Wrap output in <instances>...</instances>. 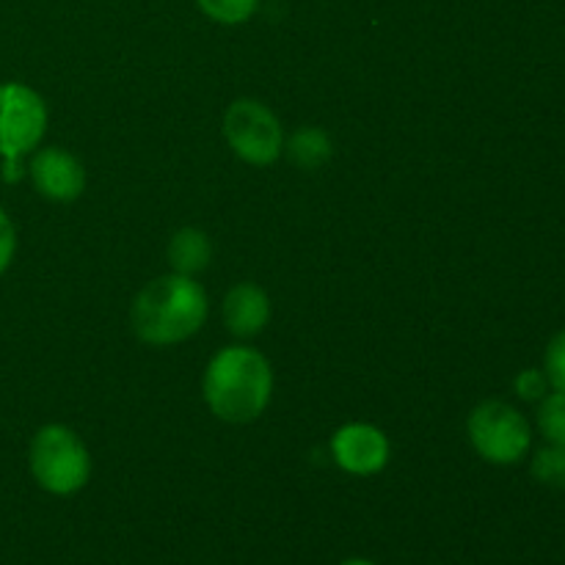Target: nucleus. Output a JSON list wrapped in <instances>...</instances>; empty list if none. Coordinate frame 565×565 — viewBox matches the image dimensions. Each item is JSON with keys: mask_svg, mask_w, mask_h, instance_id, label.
Instances as JSON below:
<instances>
[{"mask_svg": "<svg viewBox=\"0 0 565 565\" xmlns=\"http://www.w3.org/2000/svg\"><path fill=\"white\" fill-rule=\"evenodd\" d=\"M340 565H375L373 561H364V557H348V561H342Z\"/></svg>", "mask_w": 565, "mask_h": 565, "instance_id": "18", "label": "nucleus"}, {"mask_svg": "<svg viewBox=\"0 0 565 565\" xmlns=\"http://www.w3.org/2000/svg\"><path fill=\"white\" fill-rule=\"evenodd\" d=\"M544 373L550 386H555L557 392H565V331L552 337L544 356Z\"/></svg>", "mask_w": 565, "mask_h": 565, "instance_id": "15", "label": "nucleus"}, {"mask_svg": "<svg viewBox=\"0 0 565 565\" xmlns=\"http://www.w3.org/2000/svg\"><path fill=\"white\" fill-rule=\"evenodd\" d=\"M331 452L345 472L367 478V475H379L390 461V439L384 430L373 425L353 423L337 430L331 439Z\"/></svg>", "mask_w": 565, "mask_h": 565, "instance_id": "7", "label": "nucleus"}, {"mask_svg": "<svg viewBox=\"0 0 565 565\" xmlns=\"http://www.w3.org/2000/svg\"><path fill=\"white\" fill-rule=\"evenodd\" d=\"M274 392L268 359L254 348L232 345L213 356L204 373V401L224 423H252L265 412Z\"/></svg>", "mask_w": 565, "mask_h": 565, "instance_id": "2", "label": "nucleus"}, {"mask_svg": "<svg viewBox=\"0 0 565 565\" xmlns=\"http://www.w3.org/2000/svg\"><path fill=\"white\" fill-rule=\"evenodd\" d=\"M210 257H213V246H210V237L204 235L202 230H193V226H185V230L177 232L169 243V263L174 268V274L182 276H196L202 274L210 265Z\"/></svg>", "mask_w": 565, "mask_h": 565, "instance_id": "10", "label": "nucleus"}, {"mask_svg": "<svg viewBox=\"0 0 565 565\" xmlns=\"http://www.w3.org/2000/svg\"><path fill=\"white\" fill-rule=\"evenodd\" d=\"M31 475L47 494L70 497L88 483L92 458L66 425H44L31 441Z\"/></svg>", "mask_w": 565, "mask_h": 565, "instance_id": "3", "label": "nucleus"}, {"mask_svg": "<svg viewBox=\"0 0 565 565\" xmlns=\"http://www.w3.org/2000/svg\"><path fill=\"white\" fill-rule=\"evenodd\" d=\"M224 136L230 147L252 166H270L279 160L285 136L281 125L257 99H237L224 116Z\"/></svg>", "mask_w": 565, "mask_h": 565, "instance_id": "6", "label": "nucleus"}, {"mask_svg": "<svg viewBox=\"0 0 565 565\" xmlns=\"http://www.w3.org/2000/svg\"><path fill=\"white\" fill-rule=\"evenodd\" d=\"M533 478L546 489L565 491V447L550 445L535 452Z\"/></svg>", "mask_w": 565, "mask_h": 565, "instance_id": "12", "label": "nucleus"}, {"mask_svg": "<svg viewBox=\"0 0 565 565\" xmlns=\"http://www.w3.org/2000/svg\"><path fill=\"white\" fill-rule=\"evenodd\" d=\"M196 3L213 22H221V25H241V22L252 20L259 0H196Z\"/></svg>", "mask_w": 565, "mask_h": 565, "instance_id": "14", "label": "nucleus"}, {"mask_svg": "<svg viewBox=\"0 0 565 565\" xmlns=\"http://www.w3.org/2000/svg\"><path fill=\"white\" fill-rule=\"evenodd\" d=\"M17 248V232L11 218L6 215V210L0 207V276L6 274V268L11 265V257H14Z\"/></svg>", "mask_w": 565, "mask_h": 565, "instance_id": "17", "label": "nucleus"}, {"mask_svg": "<svg viewBox=\"0 0 565 565\" xmlns=\"http://www.w3.org/2000/svg\"><path fill=\"white\" fill-rule=\"evenodd\" d=\"M207 320V296L193 276L169 274L149 281L130 309V326L147 345H174Z\"/></svg>", "mask_w": 565, "mask_h": 565, "instance_id": "1", "label": "nucleus"}, {"mask_svg": "<svg viewBox=\"0 0 565 565\" xmlns=\"http://www.w3.org/2000/svg\"><path fill=\"white\" fill-rule=\"evenodd\" d=\"M270 320V301L257 285H237L224 298V323L235 337H257Z\"/></svg>", "mask_w": 565, "mask_h": 565, "instance_id": "9", "label": "nucleus"}, {"mask_svg": "<svg viewBox=\"0 0 565 565\" xmlns=\"http://www.w3.org/2000/svg\"><path fill=\"white\" fill-rule=\"evenodd\" d=\"M539 428L550 445L565 447V392H552L541 401Z\"/></svg>", "mask_w": 565, "mask_h": 565, "instance_id": "13", "label": "nucleus"}, {"mask_svg": "<svg viewBox=\"0 0 565 565\" xmlns=\"http://www.w3.org/2000/svg\"><path fill=\"white\" fill-rule=\"evenodd\" d=\"M287 154L303 171H315L331 158V138L318 127H303L287 143Z\"/></svg>", "mask_w": 565, "mask_h": 565, "instance_id": "11", "label": "nucleus"}, {"mask_svg": "<svg viewBox=\"0 0 565 565\" xmlns=\"http://www.w3.org/2000/svg\"><path fill=\"white\" fill-rule=\"evenodd\" d=\"M513 386H516L519 397H524V401H544L550 381H546L544 370H522L516 381H513Z\"/></svg>", "mask_w": 565, "mask_h": 565, "instance_id": "16", "label": "nucleus"}, {"mask_svg": "<svg viewBox=\"0 0 565 565\" xmlns=\"http://www.w3.org/2000/svg\"><path fill=\"white\" fill-rule=\"evenodd\" d=\"M467 430L475 452L489 463H497V467H511V463L522 461L530 450V441H533L524 414H519L516 408L502 401L480 403L469 414Z\"/></svg>", "mask_w": 565, "mask_h": 565, "instance_id": "4", "label": "nucleus"}, {"mask_svg": "<svg viewBox=\"0 0 565 565\" xmlns=\"http://www.w3.org/2000/svg\"><path fill=\"white\" fill-rule=\"evenodd\" d=\"M47 127V108L33 88L0 83V158L20 163L22 154L39 147Z\"/></svg>", "mask_w": 565, "mask_h": 565, "instance_id": "5", "label": "nucleus"}, {"mask_svg": "<svg viewBox=\"0 0 565 565\" xmlns=\"http://www.w3.org/2000/svg\"><path fill=\"white\" fill-rule=\"evenodd\" d=\"M31 180L50 202H75L86 188V171L70 152L50 147L31 160Z\"/></svg>", "mask_w": 565, "mask_h": 565, "instance_id": "8", "label": "nucleus"}]
</instances>
